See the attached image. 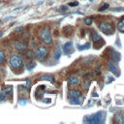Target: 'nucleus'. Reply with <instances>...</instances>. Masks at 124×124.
Instances as JSON below:
<instances>
[{
  "label": "nucleus",
  "mask_w": 124,
  "mask_h": 124,
  "mask_svg": "<svg viewBox=\"0 0 124 124\" xmlns=\"http://www.w3.org/2000/svg\"><path fill=\"white\" fill-rule=\"evenodd\" d=\"M62 49H63L64 53H67V54L70 53V52H73V43H72V42H67V43L63 46Z\"/></svg>",
  "instance_id": "obj_7"
},
{
  "label": "nucleus",
  "mask_w": 124,
  "mask_h": 124,
  "mask_svg": "<svg viewBox=\"0 0 124 124\" xmlns=\"http://www.w3.org/2000/svg\"><path fill=\"white\" fill-rule=\"evenodd\" d=\"M61 50H60V48L59 47H57L56 48V51H55V55H54V58L57 60V59H59V57H60V55H61Z\"/></svg>",
  "instance_id": "obj_16"
},
{
  "label": "nucleus",
  "mask_w": 124,
  "mask_h": 124,
  "mask_svg": "<svg viewBox=\"0 0 124 124\" xmlns=\"http://www.w3.org/2000/svg\"><path fill=\"white\" fill-rule=\"evenodd\" d=\"M108 68H109V71H110L111 73L116 74L117 69H116V67L113 65V62H112V61H108Z\"/></svg>",
  "instance_id": "obj_12"
},
{
  "label": "nucleus",
  "mask_w": 124,
  "mask_h": 124,
  "mask_svg": "<svg viewBox=\"0 0 124 124\" xmlns=\"http://www.w3.org/2000/svg\"><path fill=\"white\" fill-rule=\"evenodd\" d=\"M5 60V55H4V52L2 50H0V63H3Z\"/></svg>",
  "instance_id": "obj_18"
},
{
  "label": "nucleus",
  "mask_w": 124,
  "mask_h": 124,
  "mask_svg": "<svg viewBox=\"0 0 124 124\" xmlns=\"http://www.w3.org/2000/svg\"><path fill=\"white\" fill-rule=\"evenodd\" d=\"M35 55H36V57H37L40 61L45 60V58H46V55H47V48H46V46H39V47L36 49Z\"/></svg>",
  "instance_id": "obj_4"
},
{
  "label": "nucleus",
  "mask_w": 124,
  "mask_h": 124,
  "mask_svg": "<svg viewBox=\"0 0 124 124\" xmlns=\"http://www.w3.org/2000/svg\"><path fill=\"white\" fill-rule=\"evenodd\" d=\"M9 63H10V65H11L12 68L18 69V68H20L22 66L23 61H22V58L19 55H13V56L10 57Z\"/></svg>",
  "instance_id": "obj_1"
},
{
  "label": "nucleus",
  "mask_w": 124,
  "mask_h": 124,
  "mask_svg": "<svg viewBox=\"0 0 124 124\" xmlns=\"http://www.w3.org/2000/svg\"><path fill=\"white\" fill-rule=\"evenodd\" d=\"M107 8H108V3L104 4V5H103V6H102V7L99 9V11H100V12H101V11H105Z\"/></svg>",
  "instance_id": "obj_19"
},
{
  "label": "nucleus",
  "mask_w": 124,
  "mask_h": 124,
  "mask_svg": "<svg viewBox=\"0 0 124 124\" xmlns=\"http://www.w3.org/2000/svg\"><path fill=\"white\" fill-rule=\"evenodd\" d=\"M14 46H15V47H16V49H18V50H24V49L26 48V46H27L26 44H24V43H22V42H19V41L15 42Z\"/></svg>",
  "instance_id": "obj_9"
},
{
  "label": "nucleus",
  "mask_w": 124,
  "mask_h": 124,
  "mask_svg": "<svg viewBox=\"0 0 124 124\" xmlns=\"http://www.w3.org/2000/svg\"><path fill=\"white\" fill-rule=\"evenodd\" d=\"M84 22H85L87 25H90V24L92 23V19H91L90 17H86V18L84 19Z\"/></svg>",
  "instance_id": "obj_20"
},
{
  "label": "nucleus",
  "mask_w": 124,
  "mask_h": 124,
  "mask_svg": "<svg viewBox=\"0 0 124 124\" xmlns=\"http://www.w3.org/2000/svg\"><path fill=\"white\" fill-rule=\"evenodd\" d=\"M78 2H73V3H69V6H77Z\"/></svg>",
  "instance_id": "obj_22"
},
{
  "label": "nucleus",
  "mask_w": 124,
  "mask_h": 124,
  "mask_svg": "<svg viewBox=\"0 0 124 124\" xmlns=\"http://www.w3.org/2000/svg\"><path fill=\"white\" fill-rule=\"evenodd\" d=\"M42 79H45V80H48V81H51V82H53L54 81V78L52 77V76H42V78H41Z\"/></svg>",
  "instance_id": "obj_15"
},
{
  "label": "nucleus",
  "mask_w": 124,
  "mask_h": 124,
  "mask_svg": "<svg viewBox=\"0 0 124 124\" xmlns=\"http://www.w3.org/2000/svg\"><path fill=\"white\" fill-rule=\"evenodd\" d=\"M99 28L106 35H111L113 33V25L110 22H107V21L101 22L99 25Z\"/></svg>",
  "instance_id": "obj_3"
},
{
  "label": "nucleus",
  "mask_w": 124,
  "mask_h": 124,
  "mask_svg": "<svg viewBox=\"0 0 124 124\" xmlns=\"http://www.w3.org/2000/svg\"><path fill=\"white\" fill-rule=\"evenodd\" d=\"M78 78L76 77H71L68 79V84L69 85H74V84H78Z\"/></svg>",
  "instance_id": "obj_11"
},
{
  "label": "nucleus",
  "mask_w": 124,
  "mask_h": 124,
  "mask_svg": "<svg viewBox=\"0 0 124 124\" xmlns=\"http://www.w3.org/2000/svg\"><path fill=\"white\" fill-rule=\"evenodd\" d=\"M90 37H91V40L93 41V43H97V42H99V41H101V37H100V35L96 32V31H94V30H92L91 31V35H90Z\"/></svg>",
  "instance_id": "obj_8"
},
{
  "label": "nucleus",
  "mask_w": 124,
  "mask_h": 124,
  "mask_svg": "<svg viewBox=\"0 0 124 124\" xmlns=\"http://www.w3.org/2000/svg\"><path fill=\"white\" fill-rule=\"evenodd\" d=\"M69 97L72 99V98H79L80 97V92L78 91V90H75V89H71L69 90Z\"/></svg>",
  "instance_id": "obj_10"
},
{
  "label": "nucleus",
  "mask_w": 124,
  "mask_h": 124,
  "mask_svg": "<svg viewBox=\"0 0 124 124\" xmlns=\"http://www.w3.org/2000/svg\"><path fill=\"white\" fill-rule=\"evenodd\" d=\"M0 37H2V33H0Z\"/></svg>",
  "instance_id": "obj_23"
},
{
  "label": "nucleus",
  "mask_w": 124,
  "mask_h": 124,
  "mask_svg": "<svg viewBox=\"0 0 124 124\" xmlns=\"http://www.w3.org/2000/svg\"><path fill=\"white\" fill-rule=\"evenodd\" d=\"M117 28H118L119 31L124 32V18H122V19L118 22V24H117Z\"/></svg>",
  "instance_id": "obj_13"
},
{
  "label": "nucleus",
  "mask_w": 124,
  "mask_h": 124,
  "mask_svg": "<svg viewBox=\"0 0 124 124\" xmlns=\"http://www.w3.org/2000/svg\"><path fill=\"white\" fill-rule=\"evenodd\" d=\"M102 115V112H97L91 116H88L87 118H84V121L85 122H88V123H100L102 120H101V116Z\"/></svg>",
  "instance_id": "obj_5"
},
{
  "label": "nucleus",
  "mask_w": 124,
  "mask_h": 124,
  "mask_svg": "<svg viewBox=\"0 0 124 124\" xmlns=\"http://www.w3.org/2000/svg\"><path fill=\"white\" fill-rule=\"evenodd\" d=\"M114 59H115L116 61H118V60L120 59V55H119V53H114Z\"/></svg>",
  "instance_id": "obj_21"
},
{
  "label": "nucleus",
  "mask_w": 124,
  "mask_h": 124,
  "mask_svg": "<svg viewBox=\"0 0 124 124\" xmlns=\"http://www.w3.org/2000/svg\"><path fill=\"white\" fill-rule=\"evenodd\" d=\"M115 117L117 118V121H118V122H120V123H124V113H123V112L118 113Z\"/></svg>",
  "instance_id": "obj_14"
},
{
  "label": "nucleus",
  "mask_w": 124,
  "mask_h": 124,
  "mask_svg": "<svg viewBox=\"0 0 124 124\" xmlns=\"http://www.w3.org/2000/svg\"><path fill=\"white\" fill-rule=\"evenodd\" d=\"M40 37L43 43H45L46 45H49L52 42L51 36H50V31L48 28H44L41 32H40Z\"/></svg>",
  "instance_id": "obj_2"
},
{
  "label": "nucleus",
  "mask_w": 124,
  "mask_h": 124,
  "mask_svg": "<svg viewBox=\"0 0 124 124\" xmlns=\"http://www.w3.org/2000/svg\"><path fill=\"white\" fill-rule=\"evenodd\" d=\"M71 101H72L71 103L74 105H80V100H78V98H72Z\"/></svg>",
  "instance_id": "obj_17"
},
{
  "label": "nucleus",
  "mask_w": 124,
  "mask_h": 124,
  "mask_svg": "<svg viewBox=\"0 0 124 124\" xmlns=\"http://www.w3.org/2000/svg\"><path fill=\"white\" fill-rule=\"evenodd\" d=\"M12 91H13V87H12V86H9V87L4 88V89L1 91L0 100H5V99L8 98L9 96H11V95H12Z\"/></svg>",
  "instance_id": "obj_6"
}]
</instances>
